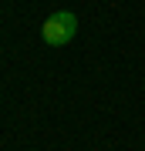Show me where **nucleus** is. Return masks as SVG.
<instances>
[{
  "label": "nucleus",
  "mask_w": 145,
  "mask_h": 151,
  "mask_svg": "<svg viewBox=\"0 0 145 151\" xmlns=\"http://www.w3.org/2000/svg\"><path fill=\"white\" fill-rule=\"evenodd\" d=\"M41 34H44V40H47L51 47H64V44L74 40V34H78V17L71 10H58V14H51L47 20L41 24Z\"/></svg>",
  "instance_id": "1"
}]
</instances>
